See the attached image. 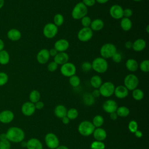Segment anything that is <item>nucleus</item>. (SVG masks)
<instances>
[{
    "label": "nucleus",
    "mask_w": 149,
    "mask_h": 149,
    "mask_svg": "<svg viewBox=\"0 0 149 149\" xmlns=\"http://www.w3.org/2000/svg\"><path fill=\"white\" fill-rule=\"evenodd\" d=\"M58 68V65L56 63H55L54 61L48 63L47 65V69L50 72H55V70H57Z\"/></svg>",
    "instance_id": "44"
},
{
    "label": "nucleus",
    "mask_w": 149,
    "mask_h": 149,
    "mask_svg": "<svg viewBox=\"0 0 149 149\" xmlns=\"http://www.w3.org/2000/svg\"><path fill=\"white\" fill-rule=\"evenodd\" d=\"M49 58L50 55L49 54V51L46 48H43L40 50L39 52L37 53L36 56L37 62L40 64L42 65L47 63L48 62Z\"/></svg>",
    "instance_id": "13"
},
{
    "label": "nucleus",
    "mask_w": 149,
    "mask_h": 149,
    "mask_svg": "<svg viewBox=\"0 0 149 149\" xmlns=\"http://www.w3.org/2000/svg\"><path fill=\"white\" fill-rule=\"evenodd\" d=\"M6 139H7V137H6V133H2L0 134V140H4Z\"/></svg>",
    "instance_id": "57"
},
{
    "label": "nucleus",
    "mask_w": 149,
    "mask_h": 149,
    "mask_svg": "<svg viewBox=\"0 0 149 149\" xmlns=\"http://www.w3.org/2000/svg\"><path fill=\"white\" fill-rule=\"evenodd\" d=\"M104 118L100 115H95L93 119V124L94 126L95 127H101L102 125L104 124Z\"/></svg>",
    "instance_id": "34"
},
{
    "label": "nucleus",
    "mask_w": 149,
    "mask_h": 149,
    "mask_svg": "<svg viewBox=\"0 0 149 149\" xmlns=\"http://www.w3.org/2000/svg\"><path fill=\"white\" fill-rule=\"evenodd\" d=\"M110 114V118L112 120H115L117 119L118 116L116 113V112H112V113H109Z\"/></svg>",
    "instance_id": "53"
},
{
    "label": "nucleus",
    "mask_w": 149,
    "mask_h": 149,
    "mask_svg": "<svg viewBox=\"0 0 149 149\" xmlns=\"http://www.w3.org/2000/svg\"><path fill=\"white\" fill-rule=\"evenodd\" d=\"M80 20H81V24L83 27H90L92 20L88 16L86 15L83 17H82Z\"/></svg>",
    "instance_id": "40"
},
{
    "label": "nucleus",
    "mask_w": 149,
    "mask_h": 149,
    "mask_svg": "<svg viewBox=\"0 0 149 149\" xmlns=\"http://www.w3.org/2000/svg\"><path fill=\"white\" fill-rule=\"evenodd\" d=\"M54 24L58 27L61 26L64 23V17L61 13H57L54 16Z\"/></svg>",
    "instance_id": "35"
},
{
    "label": "nucleus",
    "mask_w": 149,
    "mask_h": 149,
    "mask_svg": "<svg viewBox=\"0 0 149 149\" xmlns=\"http://www.w3.org/2000/svg\"><path fill=\"white\" fill-rule=\"evenodd\" d=\"M116 112L118 116L125 118L127 117L130 114V110L126 106H120L118 107Z\"/></svg>",
    "instance_id": "31"
},
{
    "label": "nucleus",
    "mask_w": 149,
    "mask_h": 149,
    "mask_svg": "<svg viewBox=\"0 0 149 149\" xmlns=\"http://www.w3.org/2000/svg\"><path fill=\"white\" fill-rule=\"evenodd\" d=\"M115 86L111 81H105L102 83L98 88L101 95L104 97H109L113 94Z\"/></svg>",
    "instance_id": "7"
},
{
    "label": "nucleus",
    "mask_w": 149,
    "mask_h": 149,
    "mask_svg": "<svg viewBox=\"0 0 149 149\" xmlns=\"http://www.w3.org/2000/svg\"><path fill=\"white\" fill-rule=\"evenodd\" d=\"M81 69L84 72H88L92 69L91 63L88 61L83 62L81 65Z\"/></svg>",
    "instance_id": "43"
},
{
    "label": "nucleus",
    "mask_w": 149,
    "mask_h": 149,
    "mask_svg": "<svg viewBox=\"0 0 149 149\" xmlns=\"http://www.w3.org/2000/svg\"><path fill=\"white\" fill-rule=\"evenodd\" d=\"M4 3H5L4 0H0V9L3 6Z\"/></svg>",
    "instance_id": "60"
},
{
    "label": "nucleus",
    "mask_w": 149,
    "mask_h": 149,
    "mask_svg": "<svg viewBox=\"0 0 149 149\" xmlns=\"http://www.w3.org/2000/svg\"><path fill=\"white\" fill-rule=\"evenodd\" d=\"M146 45V41L144 39L138 38L133 42L132 49L136 52H141L145 49Z\"/></svg>",
    "instance_id": "21"
},
{
    "label": "nucleus",
    "mask_w": 149,
    "mask_h": 149,
    "mask_svg": "<svg viewBox=\"0 0 149 149\" xmlns=\"http://www.w3.org/2000/svg\"><path fill=\"white\" fill-rule=\"evenodd\" d=\"M78 115H79V112L76 108H72L69 109L68 111H67L66 116L70 120L75 119L76 118H77Z\"/></svg>",
    "instance_id": "37"
},
{
    "label": "nucleus",
    "mask_w": 149,
    "mask_h": 149,
    "mask_svg": "<svg viewBox=\"0 0 149 149\" xmlns=\"http://www.w3.org/2000/svg\"><path fill=\"white\" fill-rule=\"evenodd\" d=\"M146 31L147 33H149V26L148 25H147V27H146Z\"/></svg>",
    "instance_id": "62"
},
{
    "label": "nucleus",
    "mask_w": 149,
    "mask_h": 149,
    "mask_svg": "<svg viewBox=\"0 0 149 149\" xmlns=\"http://www.w3.org/2000/svg\"><path fill=\"white\" fill-rule=\"evenodd\" d=\"M91 94L93 95V96L95 98H97V97H99L101 94H100V91L98 90V88H95L93 91L92 92Z\"/></svg>",
    "instance_id": "50"
},
{
    "label": "nucleus",
    "mask_w": 149,
    "mask_h": 149,
    "mask_svg": "<svg viewBox=\"0 0 149 149\" xmlns=\"http://www.w3.org/2000/svg\"><path fill=\"white\" fill-rule=\"evenodd\" d=\"M118 107L116 102L115 100L111 99L106 100L102 105L103 109L108 113L116 112Z\"/></svg>",
    "instance_id": "16"
},
{
    "label": "nucleus",
    "mask_w": 149,
    "mask_h": 149,
    "mask_svg": "<svg viewBox=\"0 0 149 149\" xmlns=\"http://www.w3.org/2000/svg\"><path fill=\"white\" fill-rule=\"evenodd\" d=\"M77 38L80 41L87 42L93 36V31L90 27H82L77 33Z\"/></svg>",
    "instance_id": "10"
},
{
    "label": "nucleus",
    "mask_w": 149,
    "mask_h": 149,
    "mask_svg": "<svg viewBox=\"0 0 149 149\" xmlns=\"http://www.w3.org/2000/svg\"><path fill=\"white\" fill-rule=\"evenodd\" d=\"M133 1L134 2H140V1H141L142 0H133Z\"/></svg>",
    "instance_id": "63"
},
{
    "label": "nucleus",
    "mask_w": 149,
    "mask_h": 149,
    "mask_svg": "<svg viewBox=\"0 0 149 149\" xmlns=\"http://www.w3.org/2000/svg\"><path fill=\"white\" fill-rule=\"evenodd\" d=\"M125 66L126 69L131 72H136L139 69V63L133 58L128 59L126 62Z\"/></svg>",
    "instance_id": "25"
},
{
    "label": "nucleus",
    "mask_w": 149,
    "mask_h": 149,
    "mask_svg": "<svg viewBox=\"0 0 149 149\" xmlns=\"http://www.w3.org/2000/svg\"><path fill=\"white\" fill-rule=\"evenodd\" d=\"M41 98V94L40 92L37 90H32L29 94V99L30 102L35 104L40 101Z\"/></svg>",
    "instance_id": "32"
},
{
    "label": "nucleus",
    "mask_w": 149,
    "mask_h": 149,
    "mask_svg": "<svg viewBox=\"0 0 149 149\" xmlns=\"http://www.w3.org/2000/svg\"><path fill=\"white\" fill-rule=\"evenodd\" d=\"M14 119V113L9 110H5L0 113V122L3 123H9Z\"/></svg>",
    "instance_id": "19"
},
{
    "label": "nucleus",
    "mask_w": 149,
    "mask_h": 149,
    "mask_svg": "<svg viewBox=\"0 0 149 149\" xmlns=\"http://www.w3.org/2000/svg\"><path fill=\"white\" fill-rule=\"evenodd\" d=\"M102 83V80L99 75H93L90 79V84L94 88H99Z\"/></svg>",
    "instance_id": "28"
},
{
    "label": "nucleus",
    "mask_w": 149,
    "mask_h": 149,
    "mask_svg": "<svg viewBox=\"0 0 149 149\" xmlns=\"http://www.w3.org/2000/svg\"><path fill=\"white\" fill-rule=\"evenodd\" d=\"M113 94L119 99L126 98L129 94V90L124 85H119L115 88Z\"/></svg>",
    "instance_id": "17"
},
{
    "label": "nucleus",
    "mask_w": 149,
    "mask_h": 149,
    "mask_svg": "<svg viewBox=\"0 0 149 149\" xmlns=\"http://www.w3.org/2000/svg\"><path fill=\"white\" fill-rule=\"evenodd\" d=\"M132 44L133 42L130 41H127L125 43V47L126 49H130L131 48H132Z\"/></svg>",
    "instance_id": "52"
},
{
    "label": "nucleus",
    "mask_w": 149,
    "mask_h": 149,
    "mask_svg": "<svg viewBox=\"0 0 149 149\" xmlns=\"http://www.w3.org/2000/svg\"><path fill=\"white\" fill-rule=\"evenodd\" d=\"M133 15V10L130 8L123 9V17L130 18Z\"/></svg>",
    "instance_id": "47"
},
{
    "label": "nucleus",
    "mask_w": 149,
    "mask_h": 149,
    "mask_svg": "<svg viewBox=\"0 0 149 149\" xmlns=\"http://www.w3.org/2000/svg\"><path fill=\"white\" fill-rule=\"evenodd\" d=\"M0 149H10V141L8 139L0 140Z\"/></svg>",
    "instance_id": "45"
},
{
    "label": "nucleus",
    "mask_w": 149,
    "mask_h": 149,
    "mask_svg": "<svg viewBox=\"0 0 149 149\" xmlns=\"http://www.w3.org/2000/svg\"><path fill=\"white\" fill-rule=\"evenodd\" d=\"M27 149H42L43 146L41 142L36 138H31L26 142Z\"/></svg>",
    "instance_id": "22"
},
{
    "label": "nucleus",
    "mask_w": 149,
    "mask_h": 149,
    "mask_svg": "<svg viewBox=\"0 0 149 149\" xmlns=\"http://www.w3.org/2000/svg\"><path fill=\"white\" fill-rule=\"evenodd\" d=\"M83 103L87 106H91L94 104L95 98L93 96L91 93H85L83 95Z\"/></svg>",
    "instance_id": "30"
},
{
    "label": "nucleus",
    "mask_w": 149,
    "mask_h": 149,
    "mask_svg": "<svg viewBox=\"0 0 149 149\" xmlns=\"http://www.w3.org/2000/svg\"><path fill=\"white\" fill-rule=\"evenodd\" d=\"M90 148L91 149H105V145L103 141L95 140L91 143Z\"/></svg>",
    "instance_id": "39"
},
{
    "label": "nucleus",
    "mask_w": 149,
    "mask_h": 149,
    "mask_svg": "<svg viewBox=\"0 0 149 149\" xmlns=\"http://www.w3.org/2000/svg\"><path fill=\"white\" fill-rule=\"evenodd\" d=\"M121 29L125 31H129L132 27V22L130 18L122 17L120 22Z\"/></svg>",
    "instance_id": "27"
},
{
    "label": "nucleus",
    "mask_w": 149,
    "mask_h": 149,
    "mask_svg": "<svg viewBox=\"0 0 149 149\" xmlns=\"http://www.w3.org/2000/svg\"><path fill=\"white\" fill-rule=\"evenodd\" d=\"M92 69L98 73L106 72L108 68V63L107 59L101 56L97 57L91 62Z\"/></svg>",
    "instance_id": "2"
},
{
    "label": "nucleus",
    "mask_w": 149,
    "mask_h": 149,
    "mask_svg": "<svg viewBox=\"0 0 149 149\" xmlns=\"http://www.w3.org/2000/svg\"><path fill=\"white\" fill-rule=\"evenodd\" d=\"M8 38L13 41L19 40L22 37V33L18 29H11L7 33Z\"/></svg>",
    "instance_id": "23"
},
{
    "label": "nucleus",
    "mask_w": 149,
    "mask_h": 149,
    "mask_svg": "<svg viewBox=\"0 0 149 149\" xmlns=\"http://www.w3.org/2000/svg\"><path fill=\"white\" fill-rule=\"evenodd\" d=\"M22 147H26V142L24 141H22Z\"/></svg>",
    "instance_id": "61"
},
{
    "label": "nucleus",
    "mask_w": 149,
    "mask_h": 149,
    "mask_svg": "<svg viewBox=\"0 0 149 149\" xmlns=\"http://www.w3.org/2000/svg\"><path fill=\"white\" fill-rule=\"evenodd\" d=\"M55 149H69V148L66 146H65L61 145V146H58Z\"/></svg>",
    "instance_id": "59"
},
{
    "label": "nucleus",
    "mask_w": 149,
    "mask_h": 149,
    "mask_svg": "<svg viewBox=\"0 0 149 149\" xmlns=\"http://www.w3.org/2000/svg\"><path fill=\"white\" fill-rule=\"evenodd\" d=\"M69 82L73 87H77L80 84V79L77 75L74 74L69 77Z\"/></svg>",
    "instance_id": "36"
},
{
    "label": "nucleus",
    "mask_w": 149,
    "mask_h": 149,
    "mask_svg": "<svg viewBox=\"0 0 149 149\" xmlns=\"http://www.w3.org/2000/svg\"><path fill=\"white\" fill-rule=\"evenodd\" d=\"M82 2L87 8L93 6L96 3L95 0H83Z\"/></svg>",
    "instance_id": "48"
},
{
    "label": "nucleus",
    "mask_w": 149,
    "mask_h": 149,
    "mask_svg": "<svg viewBox=\"0 0 149 149\" xmlns=\"http://www.w3.org/2000/svg\"><path fill=\"white\" fill-rule=\"evenodd\" d=\"M112 61L116 63H120L122 60V54L120 52H116L112 56Z\"/></svg>",
    "instance_id": "46"
},
{
    "label": "nucleus",
    "mask_w": 149,
    "mask_h": 149,
    "mask_svg": "<svg viewBox=\"0 0 149 149\" xmlns=\"http://www.w3.org/2000/svg\"><path fill=\"white\" fill-rule=\"evenodd\" d=\"M5 47V44H4V42L2 41V40H1L0 38V51L3 50Z\"/></svg>",
    "instance_id": "58"
},
{
    "label": "nucleus",
    "mask_w": 149,
    "mask_h": 149,
    "mask_svg": "<svg viewBox=\"0 0 149 149\" xmlns=\"http://www.w3.org/2000/svg\"><path fill=\"white\" fill-rule=\"evenodd\" d=\"M8 75L6 73L3 72H0V86H2L6 84L8 81Z\"/></svg>",
    "instance_id": "42"
},
{
    "label": "nucleus",
    "mask_w": 149,
    "mask_h": 149,
    "mask_svg": "<svg viewBox=\"0 0 149 149\" xmlns=\"http://www.w3.org/2000/svg\"><path fill=\"white\" fill-rule=\"evenodd\" d=\"M134 134H135L136 137H138V138H140V137H141L142 136H143L142 132H141L140 130H137L134 133Z\"/></svg>",
    "instance_id": "55"
},
{
    "label": "nucleus",
    "mask_w": 149,
    "mask_h": 149,
    "mask_svg": "<svg viewBox=\"0 0 149 149\" xmlns=\"http://www.w3.org/2000/svg\"><path fill=\"white\" fill-rule=\"evenodd\" d=\"M60 72L63 76L70 77L76 74V67L73 63L68 62L61 65Z\"/></svg>",
    "instance_id": "9"
},
{
    "label": "nucleus",
    "mask_w": 149,
    "mask_h": 149,
    "mask_svg": "<svg viewBox=\"0 0 149 149\" xmlns=\"http://www.w3.org/2000/svg\"><path fill=\"white\" fill-rule=\"evenodd\" d=\"M10 61V55L8 52L6 50L0 51V64L2 65H7Z\"/></svg>",
    "instance_id": "29"
},
{
    "label": "nucleus",
    "mask_w": 149,
    "mask_h": 149,
    "mask_svg": "<svg viewBox=\"0 0 149 149\" xmlns=\"http://www.w3.org/2000/svg\"><path fill=\"white\" fill-rule=\"evenodd\" d=\"M67 109L63 105H57L54 109V113L55 116L60 119L66 116L67 113Z\"/></svg>",
    "instance_id": "26"
},
{
    "label": "nucleus",
    "mask_w": 149,
    "mask_h": 149,
    "mask_svg": "<svg viewBox=\"0 0 149 149\" xmlns=\"http://www.w3.org/2000/svg\"><path fill=\"white\" fill-rule=\"evenodd\" d=\"M144 94L143 91L140 88H136L132 91V97L136 101L141 100L144 98Z\"/></svg>",
    "instance_id": "33"
},
{
    "label": "nucleus",
    "mask_w": 149,
    "mask_h": 149,
    "mask_svg": "<svg viewBox=\"0 0 149 149\" xmlns=\"http://www.w3.org/2000/svg\"><path fill=\"white\" fill-rule=\"evenodd\" d=\"M139 68H140L141 72L147 73L149 71V61L148 59L142 61L140 64H139Z\"/></svg>",
    "instance_id": "38"
},
{
    "label": "nucleus",
    "mask_w": 149,
    "mask_h": 149,
    "mask_svg": "<svg viewBox=\"0 0 149 149\" xmlns=\"http://www.w3.org/2000/svg\"><path fill=\"white\" fill-rule=\"evenodd\" d=\"M7 139L13 143H20L23 141L25 134L24 131L18 127H11L6 133Z\"/></svg>",
    "instance_id": "1"
},
{
    "label": "nucleus",
    "mask_w": 149,
    "mask_h": 149,
    "mask_svg": "<svg viewBox=\"0 0 149 149\" xmlns=\"http://www.w3.org/2000/svg\"><path fill=\"white\" fill-rule=\"evenodd\" d=\"M69 55L66 52H58L54 57V61L58 65H62L69 62Z\"/></svg>",
    "instance_id": "18"
},
{
    "label": "nucleus",
    "mask_w": 149,
    "mask_h": 149,
    "mask_svg": "<svg viewBox=\"0 0 149 149\" xmlns=\"http://www.w3.org/2000/svg\"><path fill=\"white\" fill-rule=\"evenodd\" d=\"M104 26V21L101 19H95L91 21L90 29L93 31H98L101 30Z\"/></svg>",
    "instance_id": "24"
},
{
    "label": "nucleus",
    "mask_w": 149,
    "mask_h": 149,
    "mask_svg": "<svg viewBox=\"0 0 149 149\" xmlns=\"http://www.w3.org/2000/svg\"><path fill=\"white\" fill-rule=\"evenodd\" d=\"M62 123H63V124L67 125V124H68V123H69L70 119L66 116H65V117H63V118H62Z\"/></svg>",
    "instance_id": "54"
},
{
    "label": "nucleus",
    "mask_w": 149,
    "mask_h": 149,
    "mask_svg": "<svg viewBox=\"0 0 149 149\" xmlns=\"http://www.w3.org/2000/svg\"><path fill=\"white\" fill-rule=\"evenodd\" d=\"M128 129L131 133H134L138 130V124L137 122L134 120L130 121L128 124Z\"/></svg>",
    "instance_id": "41"
},
{
    "label": "nucleus",
    "mask_w": 149,
    "mask_h": 149,
    "mask_svg": "<svg viewBox=\"0 0 149 149\" xmlns=\"http://www.w3.org/2000/svg\"><path fill=\"white\" fill-rule=\"evenodd\" d=\"M123 83L124 86L127 88L129 91H133L137 87L139 83V80L136 74L133 73H130L125 77Z\"/></svg>",
    "instance_id": "6"
},
{
    "label": "nucleus",
    "mask_w": 149,
    "mask_h": 149,
    "mask_svg": "<svg viewBox=\"0 0 149 149\" xmlns=\"http://www.w3.org/2000/svg\"><path fill=\"white\" fill-rule=\"evenodd\" d=\"M36 109L34 104L30 101L24 102L21 108L22 113L26 116H30L32 115L35 112Z\"/></svg>",
    "instance_id": "14"
},
{
    "label": "nucleus",
    "mask_w": 149,
    "mask_h": 149,
    "mask_svg": "<svg viewBox=\"0 0 149 149\" xmlns=\"http://www.w3.org/2000/svg\"><path fill=\"white\" fill-rule=\"evenodd\" d=\"M95 127L93 123L88 120L82 121L78 126L79 133L83 136H89L93 133Z\"/></svg>",
    "instance_id": "5"
},
{
    "label": "nucleus",
    "mask_w": 149,
    "mask_h": 149,
    "mask_svg": "<svg viewBox=\"0 0 149 149\" xmlns=\"http://www.w3.org/2000/svg\"><path fill=\"white\" fill-rule=\"evenodd\" d=\"M48 51H49V54L50 56H53V57H54L57 54V53L58 52L54 48H52L50 49Z\"/></svg>",
    "instance_id": "51"
},
{
    "label": "nucleus",
    "mask_w": 149,
    "mask_h": 149,
    "mask_svg": "<svg viewBox=\"0 0 149 149\" xmlns=\"http://www.w3.org/2000/svg\"><path fill=\"white\" fill-rule=\"evenodd\" d=\"M45 142L50 149H55L59 146V140L56 135L53 133H48L45 136Z\"/></svg>",
    "instance_id": "11"
},
{
    "label": "nucleus",
    "mask_w": 149,
    "mask_h": 149,
    "mask_svg": "<svg viewBox=\"0 0 149 149\" xmlns=\"http://www.w3.org/2000/svg\"><path fill=\"white\" fill-rule=\"evenodd\" d=\"M58 31V27L53 23H48L43 27L42 33L47 38H52L56 36Z\"/></svg>",
    "instance_id": "8"
},
{
    "label": "nucleus",
    "mask_w": 149,
    "mask_h": 149,
    "mask_svg": "<svg viewBox=\"0 0 149 149\" xmlns=\"http://www.w3.org/2000/svg\"><path fill=\"white\" fill-rule=\"evenodd\" d=\"M117 52L116 46L110 42L103 44L100 50L101 56L105 59L111 58L112 56Z\"/></svg>",
    "instance_id": "4"
},
{
    "label": "nucleus",
    "mask_w": 149,
    "mask_h": 149,
    "mask_svg": "<svg viewBox=\"0 0 149 149\" xmlns=\"http://www.w3.org/2000/svg\"><path fill=\"white\" fill-rule=\"evenodd\" d=\"M69 41L65 38H61L58 40L54 44V48L58 52H65L69 47Z\"/></svg>",
    "instance_id": "15"
},
{
    "label": "nucleus",
    "mask_w": 149,
    "mask_h": 149,
    "mask_svg": "<svg viewBox=\"0 0 149 149\" xmlns=\"http://www.w3.org/2000/svg\"><path fill=\"white\" fill-rule=\"evenodd\" d=\"M87 13L88 8L82 2H79L73 7L71 12V15L74 19L79 20L86 16Z\"/></svg>",
    "instance_id": "3"
},
{
    "label": "nucleus",
    "mask_w": 149,
    "mask_h": 149,
    "mask_svg": "<svg viewBox=\"0 0 149 149\" xmlns=\"http://www.w3.org/2000/svg\"><path fill=\"white\" fill-rule=\"evenodd\" d=\"M109 13L111 17L114 19L119 20L123 17V9L118 4L112 5L109 8Z\"/></svg>",
    "instance_id": "12"
},
{
    "label": "nucleus",
    "mask_w": 149,
    "mask_h": 149,
    "mask_svg": "<svg viewBox=\"0 0 149 149\" xmlns=\"http://www.w3.org/2000/svg\"><path fill=\"white\" fill-rule=\"evenodd\" d=\"M93 136L95 140L103 141L107 136V132L101 127H97L93 132Z\"/></svg>",
    "instance_id": "20"
},
{
    "label": "nucleus",
    "mask_w": 149,
    "mask_h": 149,
    "mask_svg": "<svg viewBox=\"0 0 149 149\" xmlns=\"http://www.w3.org/2000/svg\"><path fill=\"white\" fill-rule=\"evenodd\" d=\"M34 105H35L36 109H41L44 108V102L41 101H38V102H36Z\"/></svg>",
    "instance_id": "49"
},
{
    "label": "nucleus",
    "mask_w": 149,
    "mask_h": 149,
    "mask_svg": "<svg viewBox=\"0 0 149 149\" xmlns=\"http://www.w3.org/2000/svg\"><path fill=\"white\" fill-rule=\"evenodd\" d=\"M109 0H95V2L100 3V4H105L107 3Z\"/></svg>",
    "instance_id": "56"
}]
</instances>
